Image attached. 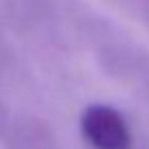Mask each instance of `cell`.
<instances>
[{
	"label": "cell",
	"mask_w": 149,
	"mask_h": 149,
	"mask_svg": "<svg viewBox=\"0 0 149 149\" xmlns=\"http://www.w3.org/2000/svg\"><path fill=\"white\" fill-rule=\"evenodd\" d=\"M81 134L94 149H132L130 125L110 105H90L81 116Z\"/></svg>",
	"instance_id": "obj_1"
}]
</instances>
